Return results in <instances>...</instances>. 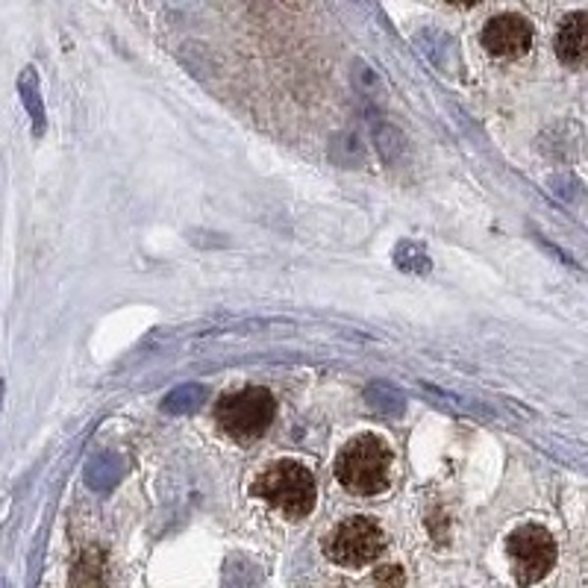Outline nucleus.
Instances as JSON below:
<instances>
[{
  "label": "nucleus",
  "mask_w": 588,
  "mask_h": 588,
  "mask_svg": "<svg viewBox=\"0 0 588 588\" xmlns=\"http://www.w3.org/2000/svg\"><path fill=\"white\" fill-rule=\"evenodd\" d=\"M204 385H180V389H174V392L162 401V412H169V415H192V412L204 406Z\"/></svg>",
  "instance_id": "obj_9"
},
{
  "label": "nucleus",
  "mask_w": 588,
  "mask_h": 588,
  "mask_svg": "<svg viewBox=\"0 0 588 588\" xmlns=\"http://www.w3.org/2000/svg\"><path fill=\"white\" fill-rule=\"evenodd\" d=\"M392 450L377 436H356L336 457V480L350 495L371 497L389 486Z\"/></svg>",
  "instance_id": "obj_1"
},
{
  "label": "nucleus",
  "mask_w": 588,
  "mask_h": 588,
  "mask_svg": "<svg viewBox=\"0 0 588 588\" xmlns=\"http://www.w3.org/2000/svg\"><path fill=\"white\" fill-rule=\"evenodd\" d=\"M385 551V535L383 530L373 521L356 515V518H347L330 532L327 539V556L336 565H345V568H362V565H371L380 553Z\"/></svg>",
  "instance_id": "obj_4"
},
{
  "label": "nucleus",
  "mask_w": 588,
  "mask_h": 588,
  "mask_svg": "<svg viewBox=\"0 0 588 588\" xmlns=\"http://www.w3.org/2000/svg\"><path fill=\"white\" fill-rule=\"evenodd\" d=\"M368 403H371L373 410L380 412V415H401L403 412V394L397 389H392L389 383H373L368 389Z\"/></svg>",
  "instance_id": "obj_11"
},
{
  "label": "nucleus",
  "mask_w": 588,
  "mask_h": 588,
  "mask_svg": "<svg viewBox=\"0 0 588 588\" xmlns=\"http://www.w3.org/2000/svg\"><path fill=\"white\" fill-rule=\"evenodd\" d=\"M448 3H453V7H476L480 0H448Z\"/></svg>",
  "instance_id": "obj_13"
},
{
  "label": "nucleus",
  "mask_w": 588,
  "mask_h": 588,
  "mask_svg": "<svg viewBox=\"0 0 588 588\" xmlns=\"http://www.w3.org/2000/svg\"><path fill=\"white\" fill-rule=\"evenodd\" d=\"M483 47L497 59H518L532 47V24L521 15H495L483 30Z\"/></svg>",
  "instance_id": "obj_6"
},
{
  "label": "nucleus",
  "mask_w": 588,
  "mask_h": 588,
  "mask_svg": "<svg viewBox=\"0 0 588 588\" xmlns=\"http://www.w3.org/2000/svg\"><path fill=\"white\" fill-rule=\"evenodd\" d=\"M0 397H3V383H0Z\"/></svg>",
  "instance_id": "obj_14"
},
{
  "label": "nucleus",
  "mask_w": 588,
  "mask_h": 588,
  "mask_svg": "<svg viewBox=\"0 0 588 588\" xmlns=\"http://www.w3.org/2000/svg\"><path fill=\"white\" fill-rule=\"evenodd\" d=\"M506 553L512 560L515 579L521 586H532L551 574V568L556 565V542L553 535L544 527H535V523H527V527H518V530L509 535V544H506Z\"/></svg>",
  "instance_id": "obj_5"
},
{
  "label": "nucleus",
  "mask_w": 588,
  "mask_h": 588,
  "mask_svg": "<svg viewBox=\"0 0 588 588\" xmlns=\"http://www.w3.org/2000/svg\"><path fill=\"white\" fill-rule=\"evenodd\" d=\"M556 57L568 68L588 66V12H570L556 30Z\"/></svg>",
  "instance_id": "obj_7"
},
{
  "label": "nucleus",
  "mask_w": 588,
  "mask_h": 588,
  "mask_svg": "<svg viewBox=\"0 0 588 588\" xmlns=\"http://www.w3.org/2000/svg\"><path fill=\"white\" fill-rule=\"evenodd\" d=\"M403 583L401 570H383V574H377V583Z\"/></svg>",
  "instance_id": "obj_12"
},
{
  "label": "nucleus",
  "mask_w": 588,
  "mask_h": 588,
  "mask_svg": "<svg viewBox=\"0 0 588 588\" xmlns=\"http://www.w3.org/2000/svg\"><path fill=\"white\" fill-rule=\"evenodd\" d=\"M124 462L115 453H103L85 468V483L94 488V492H109V488L122 480Z\"/></svg>",
  "instance_id": "obj_8"
},
{
  "label": "nucleus",
  "mask_w": 588,
  "mask_h": 588,
  "mask_svg": "<svg viewBox=\"0 0 588 588\" xmlns=\"http://www.w3.org/2000/svg\"><path fill=\"white\" fill-rule=\"evenodd\" d=\"M253 495L277 506L289 518H307L315 509V476L291 459L274 462L256 476Z\"/></svg>",
  "instance_id": "obj_2"
},
{
  "label": "nucleus",
  "mask_w": 588,
  "mask_h": 588,
  "mask_svg": "<svg viewBox=\"0 0 588 588\" xmlns=\"http://www.w3.org/2000/svg\"><path fill=\"white\" fill-rule=\"evenodd\" d=\"M274 415H277L274 394L262 385L239 389L216 403V420L221 424V430L239 441H253L265 436L274 424Z\"/></svg>",
  "instance_id": "obj_3"
},
{
  "label": "nucleus",
  "mask_w": 588,
  "mask_h": 588,
  "mask_svg": "<svg viewBox=\"0 0 588 588\" xmlns=\"http://www.w3.org/2000/svg\"><path fill=\"white\" fill-rule=\"evenodd\" d=\"M21 97H24V106H27V113L33 115V130L36 136L45 130V106H42V92H38V77L33 68H24V74L19 80Z\"/></svg>",
  "instance_id": "obj_10"
}]
</instances>
